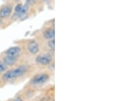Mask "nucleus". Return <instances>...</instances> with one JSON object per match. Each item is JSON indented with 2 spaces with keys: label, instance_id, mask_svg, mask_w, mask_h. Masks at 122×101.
Masks as SVG:
<instances>
[{
  "label": "nucleus",
  "instance_id": "1",
  "mask_svg": "<svg viewBox=\"0 0 122 101\" xmlns=\"http://www.w3.org/2000/svg\"><path fill=\"white\" fill-rule=\"evenodd\" d=\"M27 71V67L25 65L20 66L12 69L10 70L7 72H5L4 75H3V79L5 81H13L17 77H20Z\"/></svg>",
  "mask_w": 122,
  "mask_h": 101
},
{
  "label": "nucleus",
  "instance_id": "2",
  "mask_svg": "<svg viewBox=\"0 0 122 101\" xmlns=\"http://www.w3.org/2000/svg\"><path fill=\"white\" fill-rule=\"evenodd\" d=\"M52 60V56L48 54H43L36 58V62L43 65H49Z\"/></svg>",
  "mask_w": 122,
  "mask_h": 101
},
{
  "label": "nucleus",
  "instance_id": "3",
  "mask_svg": "<svg viewBox=\"0 0 122 101\" xmlns=\"http://www.w3.org/2000/svg\"><path fill=\"white\" fill-rule=\"evenodd\" d=\"M48 79H49L48 75L45 74V73H41V74L35 75L33 77V79H32V83L35 85H39V84H44L45 82H46Z\"/></svg>",
  "mask_w": 122,
  "mask_h": 101
},
{
  "label": "nucleus",
  "instance_id": "4",
  "mask_svg": "<svg viewBox=\"0 0 122 101\" xmlns=\"http://www.w3.org/2000/svg\"><path fill=\"white\" fill-rule=\"evenodd\" d=\"M28 50L30 52L31 54H35L38 52L39 51V45L35 41H31L29 44H28V46H27Z\"/></svg>",
  "mask_w": 122,
  "mask_h": 101
},
{
  "label": "nucleus",
  "instance_id": "5",
  "mask_svg": "<svg viewBox=\"0 0 122 101\" xmlns=\"http://www.w3.org/2000/svg\"><path fill=\"white\" fill-rule=\"evenodd\" d=\"M20 53V48L18 46H14L9 48L6 52V55L12 57H16Z\"/></svg>",
  "mask_w": 122,
  "mask_h": 101
},
{
  "label": "nucleus",
  "instance_id": "6",
  "mask_svg": "<svg viewBox=\"0 0 122 101\" xmlns=\"http://www.w3.org/2000/svg\"><path fill=\"white\" fill-rule=\"evenodd\" d=\"M12 12V8L10 6H5L0 10V18H5L10 16Z\"/></svg>",
  "mask_w": 122,
  "mask_h": 101
},
{
  "label": "nucleus",
  "instance_id": "7",
  "mask_svg": "<svg viewBox=\"0 0 122 101\" xmlns=\"http://www.w3.org/2000/svg\"><path fill=\"white\" fill-rule=\"evenodd\" d=\"M29 11V5L25 4L22 6L21 10L17 14H14V16H16L17 18H21L24 17L25 16H26V14Z\"/></svg>",
  "mask_w": 122,
  "mask_h": 101
},
{
  "label": "nucleus",
  "instance_id": "8",
  "mask_svg": "<svg viewBox=\"0 0 122 101\" xmlns=\"http://www.w3.org/2000/svg\"><path fill=\"white\" fill-rule=\"evenodd\" d=\"M55 31L54 29H49L44 32V37L47 40H51L54 37Z\"/></svg>",
  "mask_w": 122,
  "mask_h": 101
},
{
  "label": "nucleus",
  "instance_id": "9",
  "mask_svg": "<svg viewBox=\"0 0 122 101\" xmlns=\"http://www.w3.org/2000/svg\"><path fill=\"white\" fill-rule=\"evenodd\" d=\"M16 59H17L16 57H12V56H6L4 58V64L5 65L11 66L16 62Z\"/></svg>",
  "mask_w": 122,
  "mask_h": 101
},
{
  "label": "nucleus",
  "instance_id": "10",
  "mask_svg": "<svg viewBox=\"0 0 122 101\" xmlns=\"http://www.w3.org/2000/svg\"><path fill=\"white\" fill-rule=\"evenodd\" d=\"M48 45L50 48L54 49V47H55V40H54V39L53 38V39H51L50 40L48 41Z\"/></svg>",
  "mask_w": 122,
  "mask_h": 101
},
{
  "label": "nucleus",
  "instance_id": "11",
  "mask_svg": "<svg viewBox=\"0 0 122 101\" xmlns=\"http://www.w3.org/2000/svg\"><path fill=\"white\" fill-rule=\"evenodd\" d=\"M6 69V66L4 62H2L1 61H0V73L4 71Z\"/></svg>",
  "mask_w": 122,
  "mask_h": 101
},
{
  "label": "nucleus",
  "instance_id": "12",
  "mask_svg": "<svg viewBox=\"0 0 122 101\" xmlns=\"http://www.w3.org/2000/svg\"><path fill=\"white\" fill-rule=\"evenodd\" d=\"M22 8V5L21 4H18L16 6V8H15V14H17L18 13L20 10H21V9Z\"/></svg>",
  "mask_w": 122,
  "mask_h": 101
},
{
  "label": "nucleus",
  "instance_id": "13",
  "mask_svg": "<svg viewBox=\"0 0 122 101\" xmlns=\"http://www.w3.org/2000/svg\"><path fill=\"white\" fill-rule=\"evenodd\" d=\"M37 0H26V4L33 5L37 2Z\"/></svg>",
  "mask_w": 122,
  "mask_h": 101
},
{
  "label": "nucleus",
  "instance_id": "14",
  "mask_svg": "<svg viewBox=\"0 0 122 101\" xmlns=\"http://www.w3.org/2000/svg\"><path fill=\"white\" fill-rule=\"evenodd\" d=\"M12 101H22V100L21 99V98H19V97H17V98H15L14 100H13Z\"/></svg>",
  "mask_w": 122,
  "mask_h": 101
},
{
  "label": "nucleus",
  "instance_id": "15",
  "mask_svg": "<svg viewBox=\"0 0 122 101\" xmlns=\"http://www.w3.org/2000/svg\"><path fill=\"white\" fill-rule=\"evenodd\" d=\"M44 2H48V1H50V0H43Z\"/></svg>",
  "mask_w": 122,
  "mask_h": 101
},
{
  "label": "nucleus",
  "instance_id": "16",
  "mask_svg": "<svg viewBox=\"0 0 122 101\" xmlns=\"http://www.w3.org/2000/svg\"><path fill=\"white\" fill-rule=\"evenodd\" d=\"M1 23V19H0V24Z\"/></svg>",
  "mask_w": 122,
  "mask_h": 101
},
{
  "label": "nucleus",
  "instance_id": "17",
  "mask_svg": "<svg viewBox=\"0 0 122 101\" xmlns=\"http://www.w3.org/2000/svg\"><path fill=\"white\" fill-rule=\"evenodd\" d=\"M16 1H17V0H16Z\"/></svg>",
  "mask_w": 122,
  "mask_h": 101
}]
</instances>
